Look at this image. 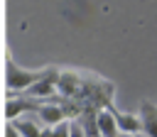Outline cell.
I'll return each instance as SVG.
<instances>
[{"label":"cell","mask_w":157,"mask_h":137,"mask_svg":"<svg viewBox=\"0 0 157 137\" xmlns=\"http://www.w3.org/2000/svg\"><path fill=\"white\" fill-rule=\"evenodd\" d=\"M49 68H39V71H29V68H22L17 66L12 59H7V73H5V81H7V88L10 93L15 91H29L37 81H42L47 76Z\"/></svg>","instance_id":"obj_1"},{"label":"cell","mask_w":157,"mask_h":137,"mask_svg":"<svg viewBox=\"0 0 157 137\" xmlns=\"http://www.w3.org/2000/svg\"><path fill=\"white\" fill-rule=\"evenodd\" d=\"M96 122H98V132H101V137H118V135H120L110 108L96 110Z\"/></svg>","instance_id":"obj_7"},{"label":"cell","mask_w":157,"mask_h":137,"mask_svg":"<svg viewBox=\"0 0 157 137\" xmlns=\"http://www.w3.org/2000/svg\"><path fill=\"white\" fill-rule=\"evenodd\" d=\"M37 115H39V122H44V127H54V125H59V122L66 120L61 105H56V103H42L39 110H37Z\"/></svg>","instance_id":"obj_6"},{"label":"cell","mask_w":157,"mask_h":137,"mask_svg":"<svg viewBox=\"0 0 157 137\" xmlns=\"http://www.w3.org/2000/svg\"><path fill=\"white\" fill-rule=\"evenodd\" d=\"M118 137H140V135H118Z\"/></svg>","instance_id":"obj_15"},{"label":"cell","mask_w":157,"mask_h":137,"mask_svg":"<svg viewBox=\"0 0 157 137\" xmlns=\"http://www.w3.org/2000/svg\"><path fill=\"white\" fill-rule=\"evenodd\" d=\"M5 137H20V135H17V130L12 127V122H7V127H5Z\"/></svg>","instance_id":"obj_13"},{"label":"cell","mask_w":157,"mask_h":137,"mask_svg":"<svg viewBox=\"0 0 157 137\" xmlns=\"http://www.w3.org/2000/svg\"><path fill=\"white\" fill-rule=\"evenodd\" d=\"M69 137H83V132H81V125H78L76 120H71V130H69Z\"/></svg>","instance_id":"obj_12"},{"label":"cell","mask_w":157,"mask_h":137,"mask_svg":"<svg viewBox=\"0 0 157 137\" xmlns=\"http://www.w3.org/2000/svg\"><path fill=\"white\" fill-rule=\"evenodd\" d=\"M76 122L81 125L83 137H101V132H98V122H96V110H93V108H86V110L78 115Z\"/></svg>","instance_id":"obj_9"},{"label":"cell","mask_w":157,"mask_h":137,"mask_svg":"<svg viewBox=\"0 0 157 137\" xmlns=\"http://www.w3.org/2000/svg\"><path fill=\"white\" fill-rule=\"evenodd\" d=\"M137 117H140L145 137H157V105L150 100H142L137 108Z\"/></svg>","instance_id":"obj_3"},{"label":"cell","mask_w":157,"mask_h":137,"mask_svg":"<svg viewBox=\"0 0 157 137\" xmlns=\"http://www.w3.org/2000/svg\"><path fill=\"white\" fill-rule=\"evenodd\" d=\"M78 73L74 71H56V91L64 95V98H71L74 93H78Z\"/></svg>","instance_id":"obj_5"},{"label":"cell","mask_w":157,"mask_h":137,"mask_svg":"<svg viewBox=\"0 0 157 137\" xmlns=\"http://www.w3.org/2000/svg\"><path fill=\"white\" fill-rule=\"evenodd\" d=\"M69 130H71V120H64L52 127V137H69Z\"/></svg>","instance_id":"obj_11"},{"label":"cell","mask_w":157,"mask_h":137,"mask_svg":"<svg viewBox=\"0 0 157 137\" xmlns=\"http://www.w3.org/2000/svg\"><path fill=\"white\" fill-rule=\"evenodd\" d=\"M110 110H113V117H115V125H118L120 135H137V132H142L137 113H123V110H115L113 105H110Z\"/></svg>","instance_id":"obj_4"},{"label":"cell","mask_w":157,"mask_h":137,"mask_svg":"<svg viewBox=\"0 0 157 137\" xmlns=\"http://www.w3.org/2000/svg\"><path fill=\"white\" fill-rule=\"evenodd\" d=\"M12 127L17 130L20 137H39V130H42L39 122H34V120H22V117L12 120Z\"/></svg>","instance_id":"obj_10"},{"label":"cell","mask_w":157,"mask_h":137,"mask_svg":"<svg viewBox=\"0 0 157 137\" xmlns=\"http://www.w3.org/2000/svg\"><path fill=\"white\" fill-rule=\"evenodd\" d=\"M54 91H56V71L49 68L47 76L29 88V98H47V95H52Z\"/></svg>","instance_id":"obj_8"},{"label":"cell","mask_w":157,"mask_h":137,"mask_svg":"<svg viewBox=\"0 0 157 137\" xmlns=\"http://www.w3.org/2000/svg\"><path fill=\"white\" fill-rule=\"evenodd\" d=\"M39 100L37 98H10L7 103H5V117L12 122V120H17L22 113H37L39 110Z\"/></svg>","instance_id":"obj_2"},{"label":"cell","mask_w":157,"mask_h":137,"mask_svg":"<svg viewBox=\"0 0 157 137\" xmlns=\"http://www.w3.org/2000/svg\"><path fill=\"white\" fill-rule=\"evenodd\" d=\"M39 137H52V127H42L39 130Z\"/></svg>","instance_id":"obj_14"}]
</instances>
